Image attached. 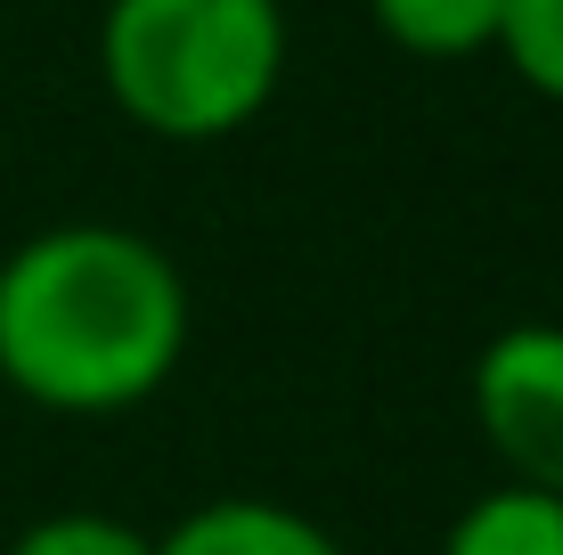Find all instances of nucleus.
Instances as JSON below:
<instances>
[{"instance_id": "obj_8", "label": "nucleus", "mask_w": 563, "mask_h": 555, "mask_svg": "<svg viewBox=\"0 0 563 555\" xmlns=\"http://www.w3.org/2000/svg\"><path fill=\"white\" fill-rule=\"evenodd\" d=\"M498 57H507V66H515L548 107H563V0H507Z\"/></svg>"}, {"instance_id": "obj_3", "label": "nucleus", "mask_w": 563, "mask_h": 555, "mask_svg": "<svg viewBox=\"0 0 563 555\" xmlns=\"http://www.w3.org/2000/svg\"><path fill=\"white\" fill-rule=\"evenodd\" d=\"M465 409H474L482 449L498 457V482L563 499V319L498 328L474 352Z\"/></svg>"}, {"instance_id": "obj_5", "label": "nucleus", "mask_w": 563, "mask_h": 555, "mask_svg": "<svg viewBox=\"0 0 563 555\" xmlns=\"http://www.w3.org/2000/svg\"><path fill=\"white\" fill-rule=\"evenodd\" d=\"M367 25H376L400 57L457 66V57H498L507 0H367Z\"/></svg>"}, {"instance_id": "obj_2", "label": "nucleus", "mask_w": 563, "mask_h": 555, "mask_svg": "<svg viewBox=\"0 0 563 555\" xmlns=\"http://www.w3.org/2000/svg\"><path fill=\"white\" fill-rule=\"evenodd\" d=\"M99 82L147 140H238L286 82V0H107Z\"/></svg>"}, {"instance_id": "obj_7", "label": "nucleus", "mask_w": 563, "mask_h": 555, "mask_svg": "<svg viewBox=\"0 0 563 555\" xmlns=\"http://www.w3.org/2000/svg\"><path fill=\"white\" fill-rule=\"evenodd\" d=\"M9 555H155V531L123 523L107 507H57V514L16 531Z\"/></svg>"}, {"instance_id": "obj_4", "label": "nucleus", "mask_w": 563, "mask_h": 555, "mask_svg": "<svg viewBox=\"0 0 563 555\" xmlns=\"http://www.w3.org/2000/svg\"><path fill=\"white\" fill-rule=\"evenodd\" d=\"M155 555H352V547L286 499H205L172 531H155Z\"/></svg>"}, {"instance_id": "obj_1", "label": "nucleus", "mask_w": 563, "mask_h": 555, "mask_svg": "<svg viewBox=\"0 0 563 555\" xmlns=\"http://www.w3.org/2000/svg\"><path fill=\"white\" fill-rule=\"evenodd\" d=\"M188 278L123 221H57L0 262V385L49 417H123L188 359Z\"/></svg>"}, {"instance_id": "obj_6", "label": "nucleus", "mask_w": 563, "mask_h": 555, "mask_svg": "<svg viewBox=\"0 0 563 555\" xmlns=\"http://www.w3.org/2000/svg\"><path fill=\"white\" fill-rule=\"evenodd\" d=\"M441 555H563V499L522 490V482H490L450 523Z\"/></svg>"}]
</instances>
